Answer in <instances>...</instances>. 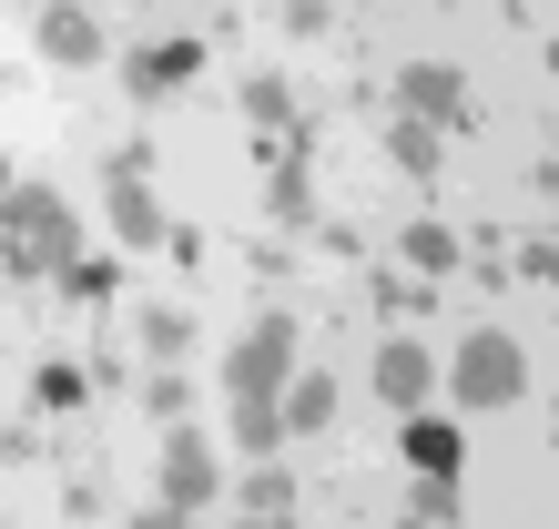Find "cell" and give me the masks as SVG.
Wrapping results in <instances>:
<instances>
[{
  "label": "cell",
  "mask_w": 559,
  "mask_h": 529,
  "mask_svg": "<svg viewBox=\"0 0 559 529\" xmlns=\"http://www.w3.org/2000/svg\"><path fill=\"white\" fill-rule=\"evenodd\" d=\"M224 387H235V408H285V387H295V326H285V316L245 326V346H235V367H224Z\"/></svg>",
  "instance_id": "1"
},
{
  "label": "cell",
  "mask_w": 559,
  "mask_h": 529,
  "mask_svg": "<svg viewBox=\"0 0 559 529\" xmlns=\"http://www.w3.org/2000/svg\"><path fill=\"white\" fill-rule=\"evenodd\" d=\"M448 387H457V408H509V397L530 387V356H519V337H499V326H478V337L457 346Z\"/></svg>",
  "instance_id": "2"
},
{
  "label": "cell",
  "mask_w": 559,
  "mask_h": 529,
  "mask_svg": "<svg viewBox=\"0 0 559 529\" xmlns=\"http://www.w3.org/2000/svg\"><path fill=\"white\" fill-rule=\"evenodd\" d=\"M11 264H21V275L72 264V214H61L51 184H21V193H11Z\"/></svg>",
  "instance_id": "3"
},
{
  "label": "cell",
  "mask_w": 559,
  "mask_h": 529,
  "mask_svg": "<svg viewBox=\"0 0 559 529\" xmlns=\"http://www.w3.org/2000/svg\"><path fill=\"white\" fill-rule=\"evenodd\" d=\"M204 499H214V448L183 427V438H163V509H204Z\"/></svg>",
  "instance_id": "4"
},
{
  "label": "cell",
  "mask_w": 559,
  "mask_h": 529,
  "mask_svg": "<svg viewBox=\"0 0 559 529\" xmlns=\"http://www.w3.org/2000/svg\"><path fill=\"white\" fill-rule=\"evenodd\" d=\"M427 377H438V367H427L417 337H386V346H377V397H386V408L417 418V408H427Z\"/></svg>",
  "instance_id": "5"
},
{
  "label": "cell",
  "mask_w": 559,
  "mask_h": 529,
  "mask_svg": "<svg viewBox=\"0 0 559 529\" xmlns=\"http://www.w3.org/2000/svg\"><path fill=\"white\" fill-rule=\"evenodd\" d=\"M41 51H51V61H72V72H92V61H103V21L61 0V11H41Z\"/></svg>",
  "instance_id": "6"
},
{
  "label": "cell",
  "mask_w": 559,
  "mask_h": 529,
  "mask_svg": "<svg viewBox=\"0 0 559 529\" xmlns=\"http://www.w3.org/2000/svg\"><path fill=\"white\" fill-rule=\"evenodd\" d=\"M397 92H407V113H438V122H457V113H468V82H457L448 61H417Z\"/></svg>",
  "instance_id": "7"
},
{
  "label": "cell",
  "mask_w": 559,
  "mask_h": 529,
  "mask_svg": "<svg viewBox=\"0 0 559 529\" xmlns=\"http://www.w3.org/2000/svg\"><path fill=\"white\" fill-rule=\"evenodd\" d=\"M112 235L122 245H163V214H153V193L133 174H112Z\"/></svg>",
  "instance_id": "8"
},
{
  "label": "cell",
  "mask_w": 559,
  "mask_h": 529,
  "mask_svg": "<svg viewBox=\"0 0 559 529\" xmlns=\"http://www.w3.org/2000/svg\"><path fill=\"white\" fill-rule=\"evenodd\" d=\"M407 458H417V479H457V427L407 418Z\"/></svg>",
  "instance_id": "9"
},
{
  "label": "cell",
  "mask_w": 559,
  "mask_h": 529,
  "mask_svg": "<svg viewBox=\"0 0 559 529\" xmlns=\"http://www.w3.org/2000/svg\"><path fill=\"white\" fill-rule=\"evenodd\" d=\"M336 418V377H295L285 387V427H325Z\"/></svg>",
  "instance_id": "10"
},
{
  "label": "cell",
  "mask_w": 559,
  "mask_h": 529,
  "mask_svg": "<svg viewBox=\"0 0 559 529\" xmlns=\"http://www.w3.org/2000/svg\"><path fill=\"white\" fill-rule=\"evenodd\" d=\"M407 264H417V275H448V264H457V235H448V224H407Z\"/></svg>",
  "instance_id": "11"
},
{
  "label": "cell",
  "mask_w": 559,
  "mask_h": 529,
  "mask_svg": "<svg viewBox=\"0 0 559 529\" xmlns=\"http://www.w3.org/2000/svg\"><path fill=\"white\" fill-rule=\"evenodd\" d=\"M245 499H254V519H285V509H295V489H285L275 469H254V489H245Z\"/></svg>",
  "instance_id": "12"
},
{
  "label": "cell",
  "mask_w": 559,
  "mask_h": 529,
  "mask_svg": "<svg viewBox=\"0 0 559 529\" xmlns=\"http://www.w3.org/2000/svg\"><path fill=\"white\" fill-rule=\"evenodd\" d=\"M133 529H183V509H143V519H133Z\"/></svg>",
  "instance_id": "13"
},
{
  "label": "cell",
  "mask_w": 559,
  "mask_h": 529,
  "mask_svg": "<svg viewBox=\"0 0 559 529\" xmlns=\"http://www.w3.org/2000/svg\"><path fill=\"white\" fill-rule=\"evenodd\" d=\"M530 275H559V245H539V255H530Z\"/></svg>",
  "instance_id": "14"
}]
</instances>
